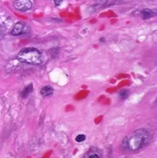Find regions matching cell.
<instances>
[{"label":"cell","mask_w":157,"mask_h":158,"mask_svg":"<svg viewBox=\"0 0 157 158\" xmlns=\"http://www.w3.org/2000/svg\"><path fill=\"white\" fill-rule=\"evenodd\" d=\"M32 89H33V85H26L25 87L23 88V90L21 92V97H23V98H25V97H27V96L30 94L31 92H32Z\"/></svg>","instance_id":"obj_8"},{"label":"cell","mask_w":157,"mask_h":158,"mask_svg":"<svg viewBox=\"0 0 157 158\" xmlns=\"http://www.w3.org/2000/svg\"><path fill=\"white\" fill-rule=\"evenodd\" d=\"M128 95H129V91L128 90H126V89H122L121 91L119 92V96H120V98L121 99H127V97H128Z\"/></svg>","instance_id":"obj_9"},{"label":"cell","mask_w":157,"mask_h":158,"mask_svg":"<svg viewBox=\"0 0 157 158\" xmlns=\"http://www.w3.org/2000/svg\"><path fill=\"white\" fill-rule=\"evenodd\" d=\"M3 36H4V32H3V29L0 27V39H2L3 38Z\"/></svg>","instance_id":"obj_12"},{"label":"cell","mask_w":157,"mask_h":158,"mask_svg":"<svg viewBox=\"0 0 157 158\" xmlns=\"http://www.w3.org/2000/svg\"><path fill=\"white\" fill-rule=\"evenodd\" d=\"M30 31V27H29L27 24L24 23H17L14 25L13 29H12V35L14 36H19V35H23V34L28 33Z\"/></svg>","instance_id":"obj_3"},{"label":"cell","mask_w":157,"mask_h":158,"mask_svg":"<svg viewBox=\"0 0 157 158\" xmlns=\"http://www.w3.org/2000/svg\"><path fill=\"white\" fill-rule=\"evenodd\" d=\"M151 136L146 129H139L134 134L123 140V147L125 149L136 151L146 145L150 141Z\"/></svg>","instance_id":"obj_1"},{"label":"cell","mask_w":157,"mask_h":158,"mask_svg":"<svg viewBox=\"0 0 157 158\" xmlns=\"http://www.w3.org/2000/svg\"><path fill=\"white\" fill-rule=\"evenodd\" d=\"M84 158H100L102 157V151L100 149H98L97 147H92L88 152L85 153L83 156Z\"/></svg>","instance_id":"obj_5"},{"label":"cell","mask_w":157,"mask_h":158,"mask_svg":"<svg viewBox=\"0 0 157 158\" xmlns=\"http://www.w3.org/2000/svg\"><path fill=\"white\" fill-rule=\"evenodd\" d=\"M17 58L19 61L32 65H38L42 63V54L35 48H25L19 51Z\"/></svg>","instance_id":"obj_2"},{"label":"cell","mask_w":157,"mask_h":158,"mask_svg":"<svg viewBox=\"0 0 157 158\" xmlns=\"http://www.w3.org/2000/svg\"><path fill=\"white\" fill-rule=\"evenodd\" d=\"M84 140H85V135L80 134V135H78L77 137H76V141H77L78 143H82Z\"/></svg>","instance_id":"obj_10"},{"label":"cell","mask_w":157,"mask_h":158,"mask_svg":"<svg viewBox=\"0 0 157 158\" xmlns=\"http://www.w3.org/2000/svg\"><path fill=\"white\" fill-rule=\"evenodd\" d=\"M53 88L51 87V85H46L41 89V95L44 96V97L50 96L53 94Z\"/></svg>","instance_id":"obj_6"},{"label":"cell","mask_w":157,"mask_h":158,"mask_svg":"<svg viewBox=\"0 0 157 158\" xmlns=\"http://www.w3.org/2000/svg\"><path fill=\"white\" fill-rule=\"evenodd\" d=\"M61 3H62V0H55V4L56 5V6L60 5Z\"/></svg>","instance_id":"obj_11"},{"label":"cell","mask_w":157,"mask_h":158,"mask_svg":"<svg viewBox=\"0 0 157 158\" xmlns=\"http://www.w3.org/2000/svg\"><path fill=\"white\" fill-rule=\"evenodd\" d=\"M14 7L18 11L26 12L32 8V2L30 0H15Z\"/></svg>","instance_id":"obj_4"},{"label":"cell","mask_w":157,"mask_h":158,"mask_svg":"<svg viewBox=\"0 0 157 158\" xmlns=\"http://www.w3.org/2000/svg\"><path fill=\"white\" fill-rule=\"evenodd\" d=\"M154 16H155V12L151 11V10H149V9H144L142 11V18L144 19H150Z\"/></svg>","instance_id":"obj_7"}]
</instances>
